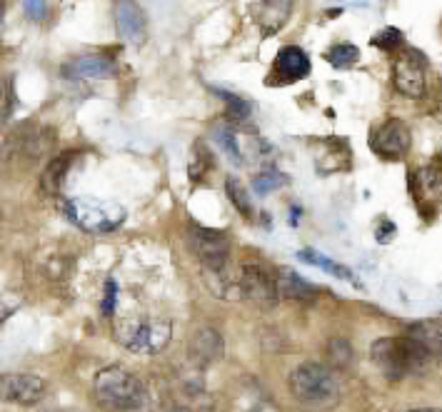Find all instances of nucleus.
I'll return each instance as SVG.
<instances>
[{
  "label": "nucleus",
  "mask_w": 442,
  "mask_h": 412,
  "mask_svg": "<svg viewBox=\"0 0 442 412\" xmlns=\"http://www.w3.org/2000/svg\"><path fill=\"white\" fill-rule=\"evenodd\" d=\"M407 335L412 337V340L420 342V345H423L432 357H442V322L440 320L412 322L410 330H407Z\"/></svg>",
  "instance_id": "aec40b11"
},
{
  "label": "nucleus",
  "mask_w": 442,
  "mask_h": 412,
  "mask_svg": "<svg viewBox=\"0 0 442 412\" xmlns=\"http://www.w3.org/2000/svg\"><path fill=\"white\" fill-rule=\"evenodd\" d=\"M46 380L30 373L0 375V400L15 405H35L46 398Z\"/></svg>",
  "instance_id": "9b49d317"
},
{
  "label": "nucleus",
  "mask_w": 442,
  "mask_h": 412,
  "mask_svg": "<svg viewBox=\"0 0 442 412\" xmlns=\"http://www.w3.org/2000/svg\"><path fill=\"white\" fill-rule=\"evenodd\" d=\"M392 83L407 98H423L427 90V63L423 52L405 48L392 63Z\"/></svg>",
  "instance_id": "0eeeda50"
},
{
  "label": "nucleus",
  "mask_w": 442,
  "mask_h": 412,
  "mask_svg": "<svg viewBox=\"0 0 442 412\" xmlns=\"http://www.w3.org/2000/svg\"><path fill=\"white\" fill-rule=\"evenodd\" d=\"M298 257L302 262H310V265H315V268H323L325 273L335 275V277H340V280H352V273L345 268V265H340V262L330 260V257H325V255H320V253H315V250H310V248L300 250Z\"/></svg>",
  "instance_id": "b1692460"
},
{
  "label": "nucleus",
  "mask_w": 442,
  "mask_h": 412,
  "mask_svg": "<svg viewBox=\"0 0 442 412\" xmlns=\"http://www.w3.org/2000/svg\"><path fill=\"white\" fill-rule=\"evenodd\" d=\"M325 58L332 68H352L360 60V50L350 43H338L325 52Z\"/></svg>",
  "instance_id": "393cba45"
},
{
  "label": "nucleus",
  "mask_w": 442,
  "mask_h": 412,
  "mask_svg": "<svg viewBox=\"0 0 442 412\" xmlns=\"http://www.w3.org/2000/svg\"><path fill=\"white\" fill-rule=\"evenodd\" d=\"M410 190L423 213L435 210L442 203V165L430 163L410 175Z\"/></svg>",
  "instance_id": "f8f14e48"
},
{
  "label": "nucleus",
  "mask_w": 442,
  "mask_h": 412,
  "mask_svg": "<svg viewBox=\"0 0 442 412\" xmlns=\"http://www.w3.org/2000/svg\"><path fill=\"white\" fill-rule=\"evenodd\" d=\"M66 215L85 233L103 235L123 225L125 210L117 203L100 200V197H70L66 203Z\"/></svg>",
  "instance_id": "20e7f679"
},
{
  "label": "nucleus",
  "mask_w": 442,
  "mask_h": 412,
  "mask_svg": "<svg viewBox=\"0 0 442 412\" xmlns=\"http://www.w3.org/2000/svg\"><path fill=\"white\" fill-rule=\"evenodd\" d=\"M23 8H26L28 18H33V20H46V15H48L46 0H23Z\"/></svg>",
  "instance_id": "7c9ffc66"
},
{
  "label": "nucleus",
  "mask_w": 442,
  "mask_h": 412,
  "mask_svg": "<svg viewBox=\"0 0 442 412\" xmlns=\"http://www.w3.org/2000/svg\"><path fill=\"white\" fill-rule=\"evenodd\" d=\"M115 28L125 43L143 46L145 35H148V18H145L143 8L135 0H115Z\"/></svg>",
  "instance_id": "ddd939ff"
},
{
  "label": "nucleus",
  "mask_w": 442,
  "mask_h": 412,
  "mask_svg": "<svg viewBox=\"0 0 442 412\" xmlns=\"http://www.w3.org/2000/svg\"><path fill=\"white\" fill-rule=\"evenodd\" d=\"M220 98L225 100V118L230 123H245L250 118V105H247L245 98H238L233 92H220Z\"/></svg>",
  "instance_id": "bb28decb"
},
{
  "label": "nucleus",
  "mask_w": 442,
  "mask_h": 412,
  "mask_svg": "<svg viewBox=\"0 0 442 412\" xmlns=\"http://www.w3.org/2000/svg\"><path fill=\"white\" fill-rule=\"evenodd\" d=\"M73 163H75V153H63V155L52 157L50 163L46 165L43 175H40V190L46 195H58L63 185H66V177L70 173Z\"/></svg>",
  "instance_id": "6ab92c4d"
},
{
  "label": "nucleus",
  "mask_w": 442,
  "mask_h": 412,
  "mask_svg": "<svg viewBox=\"0 0 442 412\" xmlns=\"http://www.w3.org/2000/svg\"><path fill=\"white\" fill-rule=\"evenodd\" d=\"M210 170H213V153L208 150V145L202 143V140H198V143L193 145V153H190L188 173L195 183H200Z\"/></svg>",
  "instance_id": "5701e85b"
},
{
  "label": "nucleus",
  "mask_w": 442,
  "mask_h": 412,
  "mask_svg": "<svg viewBox=\"0 0 442 412\" xmlns=\"http://www.w3.org/2000/svg\"><path fill=\"white\" fill-rule=\"evenodd\" d=\"M115 297H117L115 280H108L105 282V300H103V315H108V317H110L113 310H115Z\"/></svg>",
  "instance_id": "2f4dec72"
},
{
  "label": "nucleus",
  "mask_w": 442,
  "mask_h": 412,
  "mask_svg": "<svg viewBox=\"0 0 442 412\" xmlns=\"http://www.w3.org/2000/svg\"><path fill=\"white\" fill-rule=\"evenodd\" d=\"M293 0H262L260 13H258V23L265 33H275L285 26L287 15H290Z\"/></svg>",
  "instance_id": "412c9836"
},
{
  "label": "nucleus",
  "mask_w": 442,
  "mask_h": 412,
  "mask_svg": "<svg viewBox=\"0 0 442 412\" xmlns=\"http://www.w3.org/2000/svg\"><path fill=\"white\" fill-rule=\"evenodd\" d=\"M13 160V148H10V137L0 135V168H6Z\"/></svg>",
  "instance_id": "72a5a7b5"
},
{
  "label": "nucleus",
  "mask_w": 442,
  "mask_h": 412,
  "mask_svg": "<svg viewBox=\"0 0 442 412\" xmlns=\"http://www.w3.org/2000/svg\"><path fill=\"white\" fill-rule=\"evenodd\" d=\"M310 72V60H307V52L302 48L287 46L278 52L275 58V78L278 83H295V80L305 78Z\"/></svg>",
  "instance_id": "dca6fc26"
},
{
  "label": "nucleus",
  "mask_w": 442,
  "mask_h": 412,
  "mask_svg": "<svg viewBox=\"0 0 442 412\" xmlns=\"http://www.w3.org/2000/svg\"><path fill=\"white\" fill-rule=\"evenodd\" d=\"M173 337V327L160 317H145V320H128L117 327V340L131 353L157 355Z\"/></svg>",
  "instance_id": "39448f33"
},
{
  "label": "nucleus",
  "mask_w": 442,
  "mask_h": 412,
  "mask_svg": "<svg viewBox=\"0 0 442 412\" xmlns=\"http://www.w3.org/2000/svg\"><path fill=\"white\" fill-rule=\"evenodd\" d=\"M188 245L193 255L202 262L208 273H222L230 260V237L220 230L202 228V225H190L188 228Z\"/></svg>",
  "instance_id": "423d86ee"
},
{
  "label": "nucleus",
  "mask_w": 442,
  "mask_h": 412,
  "mask_svg": "<svg viewBox=\"0 0 442 412\" xmlns=\"http://www.w3.org/2000/svg\"><path fill=\"white\" fill-rule=\"evenodd\" d=\"M225 190H228V197L230 203L238 208V213L245 217L253 215V203H250V195H247V190L242 188V183L238 180V177H228L225 180Z\"/></svg>",
  "instance_id": "a878e982"
},
{
  "label": "nucleus",
  "mask_w": 442,
  "mask_h": 412,
  "mask_svg": "<svg viewBox=\"0 0 442 412\" xmlns=\"http://www.w3.org/2000/svg\"><path fill=\"white\" fill-rule=\"evenodd\" d=\"M113 72V60L103 52H88L80 58H73L66 68L63 75L78 83H90V80H103Z\"/></svg>",
  "instance_id": "2eb2a0df"
},
{
  "label": "nucleus",
  "mask_w": 442,
  "mask_h": 412,
  "mask_svg": "<svg viewBox=\"0 0 442 412\" xmlns=\"http://www.w3.org/2000/svg\"><path fill=\"white\" fill-rule=\"evenodd\" d=\"M410 412H442L440 407H417V410H410Z\"/></svg>",
  "instance_id": "c9c22d12"
},
{
  "label": "nucleus",
  "mask_w": 442,
  "mask_h": 412,
  "mask_svg": "<svg viewBox=\"0 0 442 412\" xmlns=\"http://www.w3.org/2000/svg\"><path fill=\"white\" fill-rule=\"evenodd\" d=\"M10 148H13V157H26L30 163L43 160L55 145V133L46 125L38 123H26L15 128L10 133Z\"/></svg>",
  "instance_id": "9d476101"
},
{
  "label": "nucleus",
  "mask_w": 442,
  "mask_h": 412,
  "mask_svg": "<svg viewBox=\"0 0 442 412\" xmlns=\"http://www.w3.org/2000/svg\"><path fill=\"white\" fill-rule=\"evenodd\" d=\"M372 46L383 48L385 52H395L405 46V35L397 28H383L380 33L372 35Z\"/></svg>",
  "instance_id": "c85d7f7f"
},
{
  "label": "nucleus",
  "mask_w": 442,
  "mask_h": 412,
  "mask_svg": "<svg viewBox=\"0 0 442 412\" xmlns=\"http://www.w3.org/2000/svg\"><path fill=\"white\" fill-rule=\"evenodd\" d=\"M93 393L98 405L110 412H131L145 405V385L125 367H105L95 375Z\"/></svg>",
  "instance_id": "7ed1b4c3"
},
{
  "label": "nucleus",
  "mask_w": 442,
  "mask_h": 412,
  "mask_svg": "<svg viewBox=\"0 0 442 412\" xmlns=\"http://www.w3.org/2000/svg\"><path fill=\"white\" fill-rule=\"evenodd\" d=\"M395 233H397L395 223H390V220H383V223H380V228H377V233H375V240L383 242V245H387V242L395 237Z\"/></svg>",
  "instance_id": "473e14b6"
},
{
  "label": "nucleus",
  "mask_w": 442,
  "mask_h": 412,
  "mask_svg": "<svg viewBox=\"0 0 442 412\" xmlns=\"http://www.w3.org/2000/svg\"><path fill=\"white\" fill-rule=\"evenodd\" d=\"M278 293L280 297L285 300H295V302H312L318 297V288L307 282L302 275H298L293 268H282L278 270Z\"/></svg>",
  "instance_id": "f3484780"
},
{
  "label": "nucleus",
  "mask_w": 442,
  "mask_h": 412,
  "mask_svg": "<svg viewBox=\"0 0 442 412\" xmlns=\"http://www.w3.org/2000/svg\"><path fill=\"white\" fill-rule=\"evenodd\" d=\"M238 285H240V295L245 300H250L258 308H273L278 302V280L267 273L262 265L258 262H247L242 265L240 277H238Z\"/></svg>",
  "instance_id": "6e6552de"
},
{
  "label": "nucleus",
  "mask_w": 442,
  "mask_h": 412,
  "mask_svg": "<svg viewBox=\"0 0 442 412\" xmlns=\"http://www.w3.org/2000/svg\"><path fill=\"white\" fill-rule=\"evenodd\" d=\"M285 183H287V177L282 175V173L273 170V168H267V170H262L260 175H258V177L253 180V188L258 190L260 195H267L270 190L280 188V185H285Z\"/></svg>",
  "instance_id": "c756f323"
},
{
  "label": "nucleus",
  "mask_w": 442,
  "mask_h": 412,
  "mask_svg": "<svg viewBox=\"0 0 442 412\" xmlns=\"http://www.w3.org/2000/svg\"><path fill=\"white\" fill-rule=\"evenodd\" d=\"M3 13H6V0H0V18H3Z\"/></svg>",
  "instance_id": "e433bc0d"
},
{
  "label": "nucleus",
  "mask_w": 442,
  "mask_h": 412,
  "mask_svg": "<svg viewBox=\"0 0 442 412\" xmlns=\"http://www.w3.org/2000/svg\"><path fill=\"white\" fill-rule=\"evenodd\" d=\"M410 143H412L410 128L397 118L385 120L370 133L372 153L383 160H403L410 150Z\"/></svg>",
  "instance_id": "1a4fd4ad"
},
{
  "label": "nucleus",
  "mask_w": 442,
  "mask_h": 412,
  "mask_svg": "<svg viewBox=\"0 0 442 412\" xmlns=\"http://www.w3.org/2000/svg\"><path fill=\"white\" fill-rule=\"evenodd\" d=\"M370 357L380 375L392 382L405 380L410 375H423L432 365V355L425 350L417 340H412L410 335L403 337H380L372 342Z\"/></svg>",
  "instance_id": "f257e3e1"
},
{
  "label": "nucleus",
  "mask_w": 442,
  "mask_h": 412,
  "mask_svg": "<svg viewBox=\"0 0 442 412\" xmlns=\"http://www.w3.org/2000/svg\"><path fill=\"white\" fill-rule=\"evenodd\" d=\"M290 393L300 405L312 407V410H332L343 400L335 375L315 362L298 365L290 373Z\"/></svg>",
  "instance_id": "f03ea898"
},
{
  "label": "nucleus",
  "mask_w": 442,
  "mask_h": 412,
  "mask_svg": "<svg viewBox=\"0 0 442 412\" xmlns=\"http://www.w3.org/2000/svg\"><path fill=\"white\" fill-rule=\"evenodd\" d=\"M318 170L320 173H335L345 170L350 165V150H347V143L340 140V137H323L318 143Z\"/></svg>",
  "instance_id": "a211bd4d"
},
{
  "label": "nucleus",
  "mask_w": 442,
  "mask_h": 412,
  "mask_svg": "<svg viewBox=\"0 0 442 412\" xmlns=\"http://www.w3.org/2000/svg\"><path fill=\"white\" fill-rule=\"evenodd\" d=\"M325 357L332 370H347V367L355 362V350H352L350 340H345V337H330L325 345Z\"/></svg>",
  "instance_id": "4be33fe9"
},
{
  "label": "nucleus",
  "mask_w": 442,
  "mask_h": 412,
  "mask_svg": "<svg viewBox=\"0 0 442 412\" xmlns=\"http://www.w3.org/2000/svg\"><path fill=\"white\" fill-rule=\"evenodd\" d=\"M15 110V86L8 75H0V125L13 118Z\"/></svg>",
  "instance_id": "cd10ccee"
},
{
  "label": "nucleus",
  "mask_w": 442,
  "mask_h": 412,
  "mask_svg": "<svg viewBox=\"0 0 442 412\" xmlns=\"http://www.w3.org/2000/svg\"><path fill=\"white\" fill-rule=\"evenodd\" d=\"M188 355L198 367L215 365V362H220L222 355H225V340H222V335L218 333L215 327H208V325L198 327L195 333L190 335Z\"/></svg>",
  "instance_id": "4468645a"
},
{
  "label": "nucleus",
  "mask_w": 442,
  "mask_h": 412,
  "mask_svg": "<svg viewBox=\"0 0 442 412\" xmlns=\"http://www.w3.org/2000/svg\"><path fill=\"white\" fill-rule=\"evenodd\" d=\"M13 310H15V305H10V302H6V297L0 295V322L6 320V317H10V315H13Z\"/></svg>",
  "instance_id": "f704fd0d"
}]
</instances>
